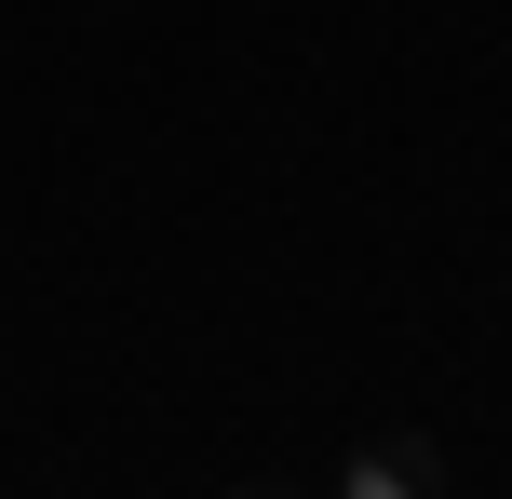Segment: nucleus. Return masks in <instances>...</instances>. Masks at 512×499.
<instances>
[{
	"instance_id": "1",
	"label": "nucleus",
	"mask_w": 512,
	"mask_h": 499,
	"mask_svg": "<svg viewBox=\"0 0 512 499\" xmlns=\"http://www.w3.org/2000/svg\"><path fill=\"white\" fill-rule=\"evenodd\" d=\"M337 499H445V446L432 432H364L351 473H337Z\"/></svg>"
}]
</instances>
